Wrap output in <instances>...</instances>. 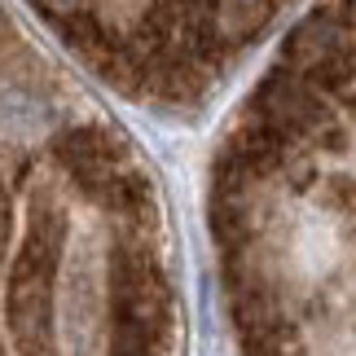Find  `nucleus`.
<instances>
[{"instance_id": "f257e3e1", "label": "nucleus", "mask_w": 356, "mask_h": 356, "mask_svg": "<svg viewBox=\"0 0 356 356\" xmlns=\"http://www.w3.org/2000/svg\"><path fill=\"white\" fill-rule=\"evenodd\" d=\"M97 79L145 106L216 97L299 0H26Z\"/></svg>"}]
</instances>
